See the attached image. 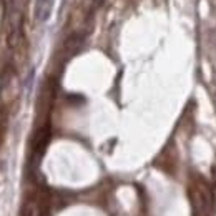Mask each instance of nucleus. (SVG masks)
I'll use <instances>...</instances> for the list:
<instances>
[{
  "instance_id": "obj_1",
  "label": "nucleus",
  "mask_w": 216,
  "mask_h": 216,
  "mask_svg": "<svg viewBox=\"0 0 216 216\" xmlns=\"http://www.w3.org/2000/svg\"><path fill=\"white\" fill-rule=\"evenodd\" d=\"M52 7H53V0H35V9H33L35 18L38 22L48 20L52 14Z\"/></svg>"
}]
</instances>
